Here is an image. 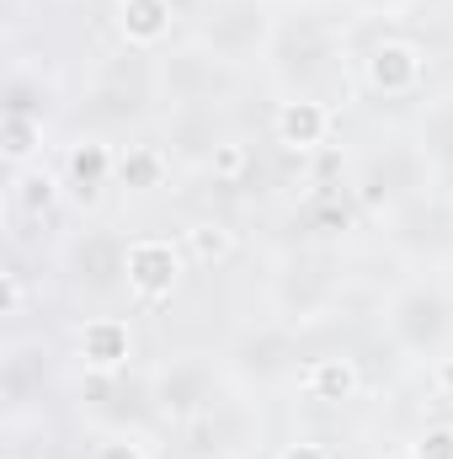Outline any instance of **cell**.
Listing matches in <instances>:
<instances>
[{
  "instance_id": "cell-10",
  "label": "cell",
  "mask_w": 453,
  "mask_h": 459,
  "mask_svg": "<svg viewBox=\"0 0 453 459\" xmlns=\"http://www.w3.org/2000/svg\"><path fill=\"white\" fill-rule=\"evenodd\" d=\"M64 278L70 289L107 299L128 289V235H117L107 225H86L81 235L64 240Z\"/></svg>"
},
{
  "instance_id": "cell-25",
  "label": "cell",
  "mask_w": 453,
  "mask_h": 459,
  "mask_svg": "<svg viewBox=\"0 0 453 459\" xmlns=\"http://www.w3.org/2000/svg\"><path fill=\"white\" fill-rule=\"evenodd\" d=\"M176 240H182V251H187V262H192V267H225L229 256L240 251L235 225L219 220V214H198V220H187Z\"/></svg>"
},
{
  "instance_id": "cell-32",
  "label": "cell",
  "mask_w": 453,
  "mask_h": 459,
  "mask_svg": "<svg viewBox=\"0 0 453 459\" xmlns=\"http://www.w3.org/2000/svg\"><path fill=\"white\" fill-rule=\"evenodd\" d=\"M91 459H155L150 455V438L144 433H102L97 444H91Z\"/></svg>"
},
{
  "instance_id": "cell-28",
  "label": "cell",
  "mask_w": 453,
  "mask_h": 459,
  "mask_svg": "<svg viewBox=\"0 0 453 459\" xmlns=\"http://www.w3.org/2000/svg\"><path fill=\"white\" fill-rule=\"evenodd\" d=\"M203 171H209L219 187H245V182L256 177V144H245L240 134H225V139L214 144V155L203 160Z\"/></svg>"
},
{
  "instance_id": "cell-37",
  "label": "cell",
  "mask_w": 453,
  "mask_h": 459,
  "mask_svg": "<svg viewBox=\"0 0 453 459\" xmlns=\"http://www.w3.org/2000/svg\"><path fill=\"white\" fill-rule=\"evenodd\" d=\"M294 5H299V0H294Z\"/></svg>"
},
{
  "instance_id": "cell-9",
  "label": "cell",
  "mask_w": 453,
  "mask_h": 459,
  "mask_svg": "<svg viewBox=\"0 0 453 459\" xmlns=\"http://www.w3.org/2000/svg\"><path fill=\"white\" fill-rule=\"evenodd\" d=\"M267 32H272V11L267 0H209L203 16H198V43L214 48L225 65H245V59H261L267 48Z\"/></svg>"
},
{
  "instance_id": "cell-2",
  "label": "cell",
  "mask_w": 453,
  "mask_h": 459,
  "mask_svg": "<svg viewBox=\"0 0 453 459\" xmlns=\"http://www.w3.org/2000/svg\"><path fill=\"white\" fill-rule=\"evenodd\" d=\"M384 337L411 363H438L453 352V294L443 278H406L384 299Z\"/></svg>"
},
{
  "instance_id": "cell-23",
  "label": "cell",
  "mask_w": 453,
  "mask_h": 459,
  "mask_svg": "<svg viewBox=\"0 0 453 459\" xmlns=\"http://www.w3.org/2000/svg\"><path fill=\"white\" fill-rule=\"evenodd\" d=\"M299 390L321 406H341V401H357L363 395V363L346 358V352H326V358H304L299 368Z\"/></svg>"
},
{
  "instance_id": "cell-27",
  "label": "cell",
  "mask_w": 453,
  "mask_h": 459,
  "mask_svg": "<svg viewBox=\"0 0 453 459\" xmlns=\"http://www.w3.org/2000/svg\"><path fill=\"white\" fill-rule=\"evenodd\" d=\"M43 139H48V117L5 113V128H0L5 166H11V171H21V166H38V160H43Z\"/></svg>"
},
{
  "instance_id": "cell-21",
  "label": "cell",
  "mask_w": 453,
  "mask_h": 459,
  "mask_svg": "<svg viewBox=\"0 0 453 459\" xmlns=\"http://www.w3.org/2000/svg\"><path fill=\"white\" fill-rule=\"evenodd\" d=\"M171 171H176V160H171L166 144H155V139L117 144V193L150 198V193H160V187L171 182Z\"/></svg>"
},
{
  "instance_id": "cell-33",
  "label": "cell",
  "mask_w": 453,
  "mask_h": 459,
  "mask_svg": "<svg viewBox=\"0 0 453 459\" xmlns=\"http://www.w3.org/2000/svg\"><path fill=\"white\" fill-rule=\"evenodd\" d=\"M357 16H406L416 0H346Z\"/></svg>"
},
{
  "instance_id": "cell-34",
  "label": "cell",
  "mask_w": 453,
  "mask_h": 459,
  "mask_svg": "<svg viewBox=\"0 0 453 459\" xmlns=\"http://www.w3.org/2000/svg\"><path fill=\"white\" fill-rule=\"evenodd\" d=\"M278 459H337V449H326V444H283Z\"/></svg>"
},
{
  "instance_id": "cell-20",
  "label": "cell",
  "mask_w": 453,
  "mask_h": 459,
  "mask_svg": "<svg viewBox=\"0 0 453 459\" xmlns=\"http://www.w3.org/2000/svg\"><path fill=\"white\" fill-rule=\"evenodd\" d=\"M294 220L310 230L315 240H337V235H346V230L363 220V209L352 198V182H315V187H304Z\"/></svg>"
},
{
  "instance_id": "cell-18",
  "label": "cell",
  "mask_w": 453,
  "mask_h": 459,
  "mask_svg": "<svg viewBox=\"0 0 453 459\" xmlns=\"http://www.w3.org/2000/svg\"><path fill=\"white\" fill-rule=\"evenodd\" d=\"M75 358L86 374H123L133 363V326L123 316H91L75 326Z\"/></svg>"
},
{
  "instance_id": "cell-11",
  "label": "cell",
  "mask_w": 453,
  "mask_h": 459,
  "mask_svg": "<svg viewBox=\"0 0 453 459\" xmlns=\"http://www.w3.org/2000/svg\"><path fill=\"white\" fill-rule=\"evenodd\" d=\"M81 411L86 417H97L107 433H144L150 422H160L155 417V395H150V374H139V379H128V368L123 374H86L81 379Z\"/></svg>"
},
{
  "instance_id": "cell-1",
  "label": "cell",
  "mask_w": 453,
  "mask_h": 459,
  "mask_svg": "<svg viewBox=\"0 0 453 459\" xmlns=\"http://www.w3.org/2000/svg\"><path fill=\"white\" fill-rule=\"evenodd\" d=\"M261 70L272 75V86L283 97L331 102L337 86L341 91L352 86V48H346V38L331 16H321L315 5H294V11H272Z\"/></svg>"
},
{
  "instance_id": "cell-26",
  "label": "cell",
  "mask_w": 453,
  "mask_h": 459,
  "mask_svg": "<svg viewBox=\"0 0 453 459\" xmlns=\"http://www.w3.org/2000/svg\"><path fill=\"white\" fill-rule=\"evenodd\" d=\"M416 150L427 155L432 177L449 182L453 177V97L427 102V113H422V123H416Z\"/></svg>"
},
{
  "instance_id": "cell-12",
  "label": "cell",
  "mask_w": 453,
  "mask_h": 459,
  "mask_svg": "<svg viewBox=\"0 0 453 459\" xmlns=\"http://www.w3.org/2000/svg\"><path fill=\"white\" fill-rule=\"evenodd\" d=\"M187 267L192 262H187L182 240H171V235H133L128 240V299L139 310H160L176 294Z\"/></svg>"
},
{
  "instance_id": "cell-4",
  "label": "cell",
  "mask_w": 453,
  "mask_h": 459,
  "mask_svg": "<svg viewBox=\"0 0 453 459\" xmlns=\"http://www.w3.org/2000/svg\"><path fill=\"white\" fill-rule=\"evenodd\" d=\"M150 102H155V59L123 48L113 70H102V75L86 86V97H81V108H75V123H81L86 134H102V139H107L113 128L139 123V117L150 113Z\"/></svg>"
},
{
  "instance_id": "cell-16",
  "label": "cell",
  "mask_w": 453,
  "mask_h": 459,
  "mask_svg": "<svg viewBox=\"0 0 453 459\" xmlns=\"http://www.w3.org/2000/svg\"><path fill=\"white\" fill-rule=\"evenodd\" d=\"M182 27V5L176 0H113V32L123 48L133 54H166L171 38Z\"/></svg>"
},
{
  "instance_id": "cell-24",
  "label": "cell",
  "mask_w": 453,
  "mask_h": 459,
  "mask_svg": "<svg viewBox=\"0 0 453 459\" xmlns=\"http://www.w3.org/2000/svg\"><path fill=\"white\" fill-rule=\"evenodd\" d=\"M225 139L214 108H171V123H166V150L176 166H203L214 155V144Z\"/></svg>"
},
{
  "instance_id": "cell-17",
  "label": "cell",
  "mask_w": 453,
  "mask_h": 459,
  "mask_svg": "<svg viewBox=\"0 0 453 459\" xmlns=\"http://www.w3.org/2000/svg\"><path fill=\"white\" fill-rule=\"evenodd\" d=\"M64 204H70V193H64L59 166L38 160V166L11 171V187H5V214H11V225H54Z\"/></svg>"
},
{
  "instance_id": "cell-31",
  "label": "cell",
  "mask_w": 453,
  "mask_h": 459,
  "mask_svg": "<svg viewBox=\"0 0 453 459\" xmlns=\"http://www.w3.org/2000/svg\"><path fill=\"white\" fill-rule=\"evenodd\" d=\"M0 283H5V321H21V316L32 310V278H27V267H21V251H11Z\"/></svg>"
},
{
  "instance_id": "cell-29",
  "label": "cell",
  "mask_w": 453,
  "mask_h": 459,
  "mask_svg": "<svg viewBox=\"0 0 453 459\" xmlns=\"http://www.w3.org/2000/svg\"><path fill=\"white\" fill-rule=\"evenodd\" d=\"M48 81L43 75H32L27 65H16L11 70V81H5V113H27V117H48Z\"/></svg>"
},
{
  "instance_id": "cell-36",
  "label": "cell",
  "mask_w": 453,
  "mask_h": 459,
  "mask_svg": "<svg viewBox=\"0 0 453 459\" xmlns=\"http://www.w3.org/2000/svg\"><path fill=\"white\" fill-rule=\"evenodd\" d=\"M389 459H406V455H389Z\"/></svg>"
},
{
  "instance_id": "cell-35",
  "label": "cell",
  "mask_w": 453,
  "mask_h": 459,
  "mask_svg": "<svg viewBox=\"0 0 453 459\" xmlns=\"http://www.w3.org/2000/svg\"><path fill=\"white\" fill-rule=\"evenodd\" d=\"M416 5H422V0H416ZM427 5H453V0H427Z\"/></svg>"
},
{
  "instance_id": "cell-15",
  "label": "cell",
  "mask_w": 453,
  "mask_h": 459,
  "mask_svg": "<svg viewBox=\"0 0 453 459\" xmlns=\"http://www.w3.org/2000/svg\"><path fill=\"white\" fill-rule=\"evenodd\" d=\"M331 134H337V108L321 102V97H283L272 108V144L283 155L310 160L331 144Z\"/></svg>"
},
{
  "instance_id": "cell-5",
  "label": "cell",
  "mask_w": 453,
  "mask_h": 459,
  "mask_svg": "<svg viewBox=\"0 0 453 459\" xmlns=\"http://www.w3.org/2000/svg\"><path fill=\"white\" fill-rule=\"evenodd\" d=\"M427 187H438V177H432L427 155L416 150V139L368 155V160L357 166V177H352V198H357L363 220H389L400 204H411V198L427 193Z\"/></svg>"
},
{
  "instance_id": "cell-6",
  "label": "cell",
  "mask_w": 453,
  "mask_h": 459,
  "mask_svg": "<svg viewBox=\"0 0 453 459\" xmlns=\"http://www.w3.org/2000/svg\"><path fill=\"white\" fill-rule=\"evenodd\" d=\"M229 86H235V65H225L198 38L155 54V102L166 108H214Z\"/></svg>"
},
{
  "instance_id": "cell-8",
  "label": "cell",
  "mask_w": 453,
  "mask_h": 459,
  "mask_svg": "<svg viewBox=\"0 0 453 459\" xmlns=\"http://www.w3.org/2000/svg\"><path fill=\"white\" fill-rule=\"evenodd\" d=\"M150 395H155V417L160 422L187 428V422H198L203 411L219 406L225 379H219V368L209 358H166L150 374Z\"/></svg>"
},
{
  "instance_id": "cell-22",
  "label": "cell",
  "mask_w": 453,
  "mask_h": 459,
  "mask_svg": "<svg viewBox=\"0 0 453 459\" xmlns=\"http://www.w3.org/2000/svg\"><path fill=\"white\" fill-rule=\"evenodd\" d=\"M331 273L321 267V256H299V262H288V273L278 278V305H283V321H310V316H321L326 310V299H331Z\"/></svg>"
},
{
  "instance_id": "cell-7",
  "label": "cell",
  "mask_w": 453,
  "mask_h": 459,
  "mask_svg": "<svg viewBox=\"0 0 453 459\" xmlns=\"http://www.w3.org/2000/svg\"><path fill=\"white\" fill-rule=\"evenodd\" d=\"M384 235L400 256L422 262V267H438L453 256V198L443 187H427L416 193L411 204H400L389 220H384Z\"/></svg>"
},
{
  "instance_id": "cell-3",
  "label": "cell",
  "mask_w": 453,
  "mask_h": 459,
  "mask_svg": "<svg viewBox=\"0 0 453 459\" xmlns=\"http://www.w3.org/2000/svg\"><path fill=\"white\" fill-rule=\"evenodd\" d=\"M352 86L373 102H416L427 91V43L384 27L352 48Z\"/></svg>"
},
{
  "instance_id": "cell-19",
  "label": "cell",
  "mask_w": 453,
  "mask_h": 459,
  "mask_svg": "<svg viewBox=\"0 0 453 459\" xmlns=\"http://www.w3.org/2000/svg\"><path fill=\"white\" fill-rule=\"evenodd\" d=\"M43 385H48V358L43 342H11L0 358V395H5V417H27L38 401H43Z\"/></svg>"
},
{
  "instance_id": "cell-13",
  "label": "cell",
  "mask_w": 453,
  "mask_h": 459,
  "mask_svg": "<svg viewBox=\"0 0 453 459\" xmlns=\"http://www.w3.org/2000/svg\"><path fill=\"white\" fill-rule=\"evenodd\" d=\"M59 177H64V193L75 209H97L107 204V193L117 187V144L102 134H81L64 144L59 155Z\"/></svg>"
},
{
  "instance_id": "cell-14",
  "label": "cell",
  "mask_w": 453,
  "mask_h": 459,
  "mask_svg": "<svg viewBox=\"0 0 453 459\" xmlns=\"http://www.w3.org/2000/svg\"><path fill=\"white\" fill-rule=\"evenodd\" d=\"M229 358H235V368L245 374V379H256V385H267V379H299V368H304V352H299V332H294V321H261V326H251V332H240V342L229 347Z\"/></svg>"
},
{
  "instance_id": "cell-30",
  "label": "cell",
  "mask_w": 453,
  "mask_h": 459,
  "mask_svg": "<svg viewBox=\"0 0 453 459\" xmlns=\"http://www.w3.org/2000/svg\"><path fill=\"white\" fill-rule=\"evenodd\" d=\"M400 455L406 459H453V417H432V422H422Z\"/></svg>"
}]
</instances>
